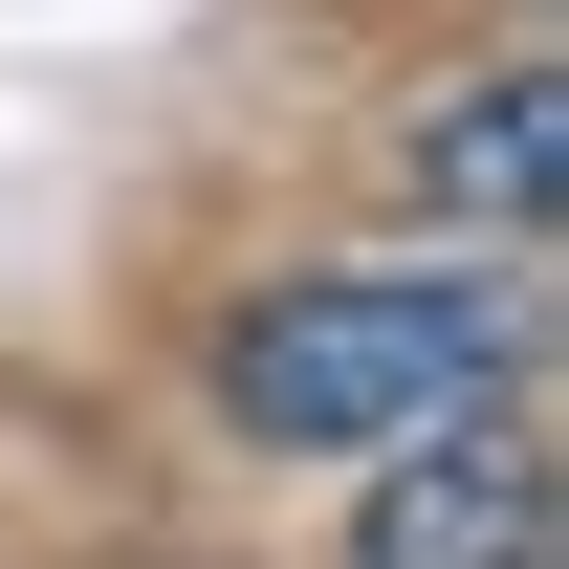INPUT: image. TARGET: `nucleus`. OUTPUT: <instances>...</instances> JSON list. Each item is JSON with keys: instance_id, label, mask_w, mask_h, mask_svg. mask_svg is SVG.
<instances>
[{"instance_id": "obj_1", "label": "nucleus", "mask_w": 569, "mask_h": 569, "mask_svg": "<svg viewBox=\"0 0 569 569\" xmlns=\"http://www.w3.org/2000/svg\"><path fill=\"white\" fill-rule=\"evenodd\" d=\"M219 417L263 460H417V438L503 417V307L438 263H307L219 329Z\"/></svg>"}, {"instance_id": "obj_2", "label": "nucleus", "mask_w": 569, "mask_h": 569, "mask_svg": "<svg viewBox=\"0 0 569 569\" xmlns=\"http://www.w3.org/2000/svg\"><path fill=\"white\" fill-rule=\"evenodd\" d=\"M351 569H569V482H548V417H460L372 482Z\"/></svg>"}, {"instance_id": "obj_3", "label": "nucleus", "mask_w": 569, "mask_h": 569, "mask_svg": "<svg viewBox=\"0 0 569 569\" xmlns=\"http://www.w3.org/2000/svg\"><path fill=\"white\" fill-rule=\"evenodd\" d=\"M417 198L438 219H503V241H548L569 219V67H482L417 110Z\"/></svg>"}]
</instances>
